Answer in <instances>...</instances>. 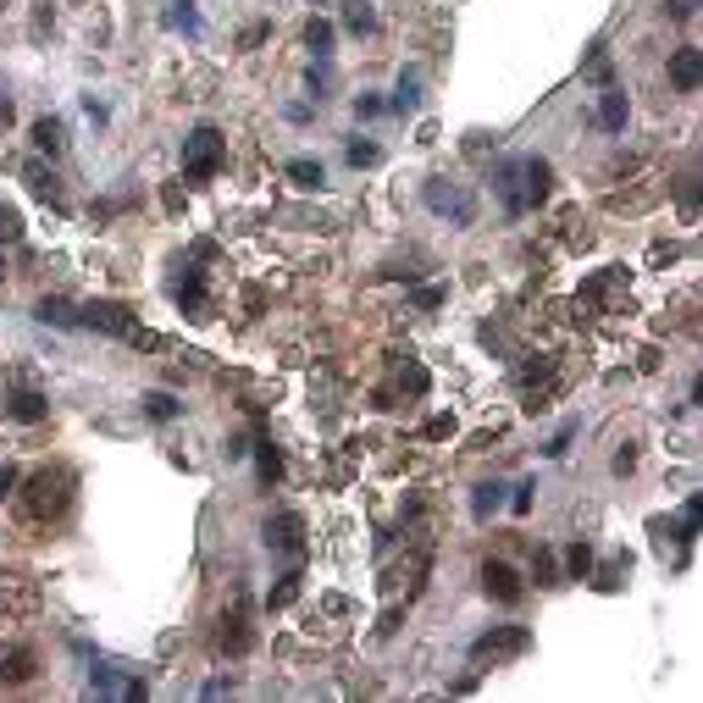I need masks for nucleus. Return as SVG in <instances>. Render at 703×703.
Wrapping results in <instances>:
<instances>
[{"mask_svg":"<svg viewBox=\"0 0 703 703\" xmlns=\"http://www.w3.org/2000/svg\"><path fill=\"white\" fill-rule=\"evenodd\" d=\"M67 504H72V471H34L28 477V488H23V515L28 521H61L67 515Z\"/></svg>","mask_w":703,"mask_h":703,"instance_id":"1","label":"nucleus"},{"mask_svg":"<svg viewBox=\"0 0 703 703\" xmlns=\"http://www.w3.org/2000/svg\"><path fill=\"white\" fill-rule=\"evenodd\" d=\"M222 167H227V139L211 128V122H200V128L183 139V178H189V183H211Z\"/></svg>","mask_w":703,"mask_h":703,"instance_id":"2","label":"nucleus"},{"mask_svg":"<svg viewBox=\"0 0 703 703\" xmlns=\"http://www.w3.org/2000/svg\"><path fill=\"white\" fill-rule=\"evenodd\" d=\"M6 416L23 421V427H34V421H45V416H50V394L39 388L34 371H23V366L6 371Z\"/></svg>","mask_w":703,"mask_h":703,"instance_id":"3","label":"nucleus"},{"mask_svg":"<svg viewBox=\"0 0 703 703\" xmlns=\"http://www.w3.org/2000/svg\"><path fill=\"white\" fill-rule=\"evenodd\" d=\"M427 211L432 216H449L454 227H471L477 222V194L465 189V183H449V178H427Z\"/></svg>","mask_w":703,"mask_h":703,"instance_id":"4","label":"nucleus"},{"mask_svg":"<svg viewBox=\"0 0 703 703\" xmlns=\"http://www.w3.org/2000/svg\"><path fill=\"white\" fill-rule=\"evenodd\" d=\"M526 648H532V632H526V626H493V632H482L477 643H471V659H477V665H504V659H521Z\"/></svg>","mask_w":703,"mask_h":703,"instance_id":"5","label":"nucleus"},{"mask_svg":"<svg viewBox=\"0 0 703 703\" xmlns=\"http://www.w3.org/2000/svg\"><path fill=\"white\" fill-rule=\"evenodd\" d=\"M482 593H488L493 604L515 609L526 598V582H521V571H515L510 560H488V565H482Z\"/></svg>","mask_w":703,"mask_h":703,"instance_id":"6","label":"nucleus"},{"mask_svg":"<svg viewBox=\"0 0 703 703\" xmlns=\"http://www.w3.org/2000/svg\"><path fill=\"white\" fill-rule=\"evenodd\" d=\"M493 189H499V205L510 216H526L532 205H526V167H521V155L515 161H499V172H493Z\"/></svg>","mask_w":703,"mask_h":703,"instance_id":"7","label":"nucleus"},{"mask_svg":"<svg viewBox=\"0 0 703 703\" xmlns=\"http://www.w3.org/2000/svg\"><path fill=\"white\" fill-rule=\"evenodd\" d=\"M266 549H277V554H288V560H299V554H305V521H299L294 510L272 515V521H266Z\"/></svg>","mask_w":703,"mask_h":703,"instance_id":"8","label":"nucleus"},{"mask_svg":"<svg viewBox=\"0 0 703 703\" xmlns=\"http://www.w3.org/2000/svg\"><path fill=\"white\" fill-rule=\"evenodd\" d=\"M78 316H84V327H100V333H111V338H128L133 333L128 305H106V299H95V305H84Z\"/></svg>","mask_w":703,"mask_h":703,"instance_id":"9","label":"nucleus"},{"mask_svg":"<svg viewBox=\"0 0 703 703\" xmlns=\"http://www.w3.org/2000/svg\"><path fill=\"white\" fill-rule=\"evenodd\" d=\"M521 167H526V205H549V194H554V167L543 161V155H521Z\"/></svg>","mask_w":703,"mask_h":703,"instance_id":"10","label":"nucleus"},{"mask_svg":"<svg viewBox=\"0 0 703 703\" xmlns=\"http://www.w3.org/2000/svg\"><path fill=\"white\" fill-rule=\"evenodd\" d=\"M250 643H255V632H250V604L239 598V604H233V615L222 620V648L239 659V654H250Z\"/></svg>","mask_w":703,"mask_h":703,"instance_id":"11","label":"nucleus"},{"mask_svg":"<svg viewBox=\"0 0 703 703\" xmlns=\"http://www.w3.org/2000/svg\"><path fill=\"white\" fill-rule=\"evenodd\" d=\"M626 117H632V100H626V89L604 84V95H598V128H604V133H626Z\"/></svg>","mask_w":703,"mask_h":703,"instance_id":"12","label":"nucleus"},{"mask_svg":"<svg viewBox=\"0 0 703 703\" xmlns=\"http://www.w3.org/2000/svg\"><path fill=\"white\" fill-rule=\"evenodd\" d=\"M698 78H703V56H698V45H681L676 56H670V84H676L681 95H692V89H698Z\"/></svg>","mask_w":703,"mask_h":703,"instance_id":"13","label":"nucleus"},{"mask_svg":"<svg viewBox=\"0 0 703 703\" xmlns=\"http://www.w3.org/2000/svg\"><path fill=\"white\" fill-rule=\"evenodd\" d=\"M388 111H399V117H416L421 111V72L405 67L399 72V84H394V100H388Z\"/></svg>","mask_w":703,"mask_h":703,"instance_id":"14","label":"nucleus"},{"mask_svg":"<svg viewBox=\"0 0 703 703\" xmlns=\"http://www.w3.org/2000/svg\"><path fill=\"white\" fill-rule=\"evenodd\" d=\"M61 150H67V128H61L56 117H39L34 122V155H50V161H56Z\"/></svg>","mask_w":703,"mask_h":703,"instance_id":"15","label":"nucleus"},{"mask_svg":"<svg viewBox=\"0 0 703 703\" xmlns=\"http://www.w3.org/2000/svg\"><path fill=\"white\" fill-rule=\"evenodd\" d=\"M333 45H338V28L327 23V17H310V23H305V50L316 61H327V56H333Z\"/></svg>","mask_w":703,"mask_h":703,"instance_id":"16","label":"nucleus"},{"mask_svg":"<svg viewBox=\"0 0 703 703\" xmlns=\"http://www.w3.org/2000/svg\"><path fill=\"white\" fill-rule=\"evenodd\" d=\"M34 316L45 327H84V316H78V305H67V299H39Z\"/></svg>","mask_w":703,"mask_h":703,"instance_id":"17","label":"nucleus"},{"mask_svg":"<svg viewBox=\"0 0 703 703\" xmlns=\"http://www.w3.org/2000/svg\"><path fill=\"white\" fill-rule=\"evenodd\" d=\"M172 299H178L183 310H205V283H200V272H194V266H183V277L172 283Z\"/></svg>","mask_w":703,"mask_h":703,"instance_id":"18","label":"nucleus"},{"mask_svg":"<svg viewBox=\"0 0 703 703\" xmlns=\"http://www.w3.org/2000/svg\"><path fill=\"white\" fill-rule=\"evenodd\" d=\"M283 172L299 183V189H322V183H327V167H322V161H310V155H294Z\"/></svg>","mask_w":703,"mask_h":703,"instance_id":"19","label":"nucleus"},{"mask_svg":"<svg viewBox=\"0 0 703 703\" xmlns=\"http://www.w3.org/2000/svg\"><path fill=\"white\" fill-rule=\"evenodd\" d=\"M344 28L349 34H377V12H371V0H344Z\"/></svg>","mask_w":703,"mask_h":703,"instance_id":"20","label":"nucleus"},{"mask_svg":"<svg viewBox=\"0 0 703 703\" xmlns=\"http://www.w3.org/2000/svg\"><path fill=\"white\" fill-rule=\"evenodd\" d=\"M167 28H178V34H189V39H200V34H205L200 12H194V0H172V12H167Z\"/></svg>","mask_w":703,"mask_h":703,"instance_id":"21","label":"nucleus"},{"mask_svg":"<svg viewBox=\"0 0 703 703\" xmlns=\"http://www.w3.org/2000/svg\"><path fill=\"white\" fill-rule=\"evenodd\" d=\"M499 510H504V482H482L477 499H471V515H477V521H493Z\"/></svg>","mask_w":703,"mask_h":703,"instance_id":"22","label":"nucleus"},{"mask_svg":"<svg viewBox=\"0 0 703 703\" xmlns=\"http://www.w3.org/2000/svg\"><path fill=\"white\" fill-rule=\"evenodd\" d=\"M28 676H34V648H12V654L0 659V681L17 687V681H28Z\"/></svg>","mask_w":703,"mask_h":703,"instance_id":"23","label":"nucleus"},{"mask_svg":"<svg viewBox=\"0 0 703 703\" xmlns=\"http://www.w3.org/2000/svg\"><path fill=\"white\" fill-rule=\"evenodd\" d=\"M23 178H28V189H34V194H39V200H56V205H61V189H56V172H45V167H39V161H28V167H23Z\"/></svg>","mask_w":703,"mask_h":703,"instance_id":"24","label":"nucleus"},{"mask_svg":"<svg viewBox=\"0 0 703 703\" xmlns=\"http://www.w3.org/2000/svg\"><path fill=\"white\" fill-rule=\"evenodd\" d=\"M255 477H261V488H272V482L283 477V454H277L272 443H261V449H255Z\"/></svg>","mask_w":703,"mask_h":703,"instance_id":"25","label":"nucleus"},{"mask_svg":"<svg viewBox=\"0 0 703 703\" xmlns=\"http://www.w3.org/2000/svg\"><path fill=\"white\" fill-rule=\"evenodd\" d=\"M178 410H183V405L167 394V388H150V394H144V416H150V421H172Z\"/></svg>","mask_w":703,"mask_h":703,"instance_id":"26","label":"nucleus"},{"mask_svg":"<svg viewBox=\"0 0 703 703\" xmlns=\"http://www.w3.org/2000/svg\"><path fill=\"white\" fill-rule=\"evenodd\" d=\"M565 571H571L576 582H582V576L593 571V543H582V537H576L571 549H565Z\"/></svg>","mask_w":703,"mask_h":703,"instance_id":"27","label":"nucleus"},{"mask_svg":"<svg viewBox=\"0 0 703 703\" xmlns=\"http://www.w3.org/2000/svg\"><path fill=\"white\" fill-rule=\"evenodd\" d=\"M344 161H349V167H377L382 150H377L371 139H349V144H344Z\"/></svg>","mask_w":703,"mask_h":703,"instance_id":"28","label":"nucleus"},{"mask_svg":"<svg viewBox=\"0 0 703 703\" xmlns=\"http://www.w3.org/2000/svg\"><path fill=\"white\" fill-rule=\"evenodd\" d=\"M305 84H310V95H316V100H327V95H333V84H338V78H333V67H327V61H310Z\"/></svg>","mask_w":703,"mask_h":703,"instance_id":"29","label":"nucleus"},{"mask_svg":"<svg viewBox=\"0 0 703 703\" xmlns=\"http://www.w3.org/2000/svg\"><path fill=\"white\" fill-rule=\"evenodd\" d=\"M532 582H537V587H560V565H554V554H549V549H537Z\"/></svg>","mask_w":703,"mask_h":703,"instance_id":"30","label":"nucleus"},{"mask_svg":"<svg viewBox=\"0 0 703 703\" xmlns=\"http://www.w3.org/2000/svg\"><path fill=\"white\" fill-rule=\"evenodd\" d=\"M294 593H299V571H288L283 582L272 587V598H266V604H272V609H283V604H294Z\"/></svg>","mask_w":703,"mask_h":703,"instance_id":"31","label":"nucleus"},{"mask_svg":"<svg viewBox=\"0 0 703 703\" xmlns=\"http://www.w3.org/2000/svg\"><path fill=\"white\" fill-rule=\"evenodd\" d=\"M12 239H23V216L12 205H0V244H12Z\"/></svg>","mask_w":703,"mask_h":703,"instance_id":"32","label":"nucleus"},{"mask_svg":"<svg viewBox=\"0 0 703 703\" xmlns=\"http://www.w3.org/2000/svg\"><path fill=\"white\" fill-rule=\"evenodd\" d=\"M576 432H582V427H576V421H571V427H560V432H554V443H549V449H543V454H549V460H560V454H571Z\"/></svg>","mask_w":703,"mask_h":703,"instance_id":"33","label":"nucleus"},{"mask_svg":"<svg viewBox=\"0 0 703 703\" xmlns=\"http://www.w3.org/2000/svg\"><path fill=\"white\" fill-rule=\"evenodd\" d=\"M532 493H537V482H532V477H526V482H515V493H510V510H515V515H526V510H532Z\"/></svg>","mask_w":703,"mask_h":703,"instance_id":"34","label":"nucleus"},{"mask_svg":"<svg viewBox=\"0 0 703 703\" xmlns=\"http://www.w3.org/2000/svg\"><path fill=\"white\" fill-rule=\"evenodd\" d=\"M382 111H388V100H377V95H355V117H360V122L382 117Z\"/></svg>","mask_w":703,"mask_h":703,"instance_id":"35","label":"nucleus"},{"mask_svg":"<svg viewBox=\"0 0 703 703\" xmlns=\"http://www.w3.org/2000/svg\"><path fill=\"white\" fill-rule=\"evenodd\" d=\"M405 394H427V366H416V360L405 366Z\"/></svg>","mask_w":703,"mask_h":703,"instance_id":"36","label":"nucleus"},{"mask_svg":"<svg viewBox=\"0 0 703 703\" xmlns=\"http://www.w3.org/2000/svg\"><path fill=\"white\" fill-rule=\"evenodd\" d=\"M17 482H23V471H17V465H0V499L17 493Z\"/></svg>","mask_w":703,"mask_h":703,"instance_id":"37","label":"nucleus"},{"mask_svg":"<svg viewBox=\"0 0 703 703\" xmlns=\"http://www.w3.org/2000/svg\"><path fill=\"white\" fill-rule=\"evenodd\" d=\"M416 305L421 310H438L443 305V288H416Z\"/></svg>","mask_w":703,"mask_h":703,"instance_id":"38","label":"nucleus"},{"mask_svg":"<svg viewBox=\"0 0 703 703\" xmlns=\"http://www.w3.org/2000/svg\"><path fill=\"white\" fill-rule=\"evenodd\" d=\"M449 432H454V416H432L427 421V438H449Z\"/></svg>","mask_w":703,"mask_h":703,"instance_id":"39","label":"nucleus"},{"mask_svg":"<svg viewBox=\"0 0 703 703\" xmlns=\"http://www.w3.org/2000/svg\"><path fill=\"white\" fill-rule=\"evenodd\" d=\"M632 471H637V454L620 449V454H615V477H632Z\"/></svg>","mask_w":703,"mask_h":703,"instance_id":"40","label":"nucleus"},{"mask_svg":"<svg viewBox=\"0 0 703 703\" xmlns=\"http://www.w3.org/2000/svg\"><path fill=\"white\" fill-rule=\"evenodd\" d=\"M283 117L288 122H310V106H305V100H294V106H283Z\"/></svg>","mask_w":703,"mask_h":703,"instance_id":"41","label":"nucleus"},{"mask_svg":"<svg viewBox=\"0 0 703 703\" xmlns=\"http://www.w3.org/2000/svg\"><path fill=\"white\" fill-rule=\"evenodd\" d=\"M17 117V106H12V95H0V122H12Z\"/></svg>","mask_w":703,"mask_h":703,"instance_id":"42","label":"nucleus"},{"mask_svg":"<svg viewBox=\"0 0 703 703\" xmlns=\"http://www.w3.org/2000/svg\"><path fill=\"white\" fill-rule=\"evenodd\" d=\"M0 255H6V244H0Z\"/></svg>","mask_w":703,"mask_h":703,"instance_id":"43","label":"nucleus"},{"mask_svg":"<svg viewBox=\"0 0 703 703\" xmlns=\"http://www.w3.org/2000/svg\"><path fill=\"white\" fill-rule=\"evenodd\" d=\"M316 6H322V0H316Z\"/></svg>","mask_w":703,"mask_h":703,"instance_id":"44","label":"nucleus"}]
</instances>
